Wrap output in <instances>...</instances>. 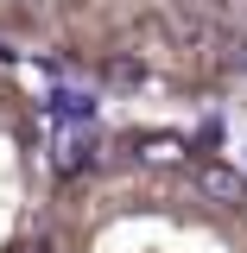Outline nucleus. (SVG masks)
<instances>
[{
    "mask_svg": "<svg viewBox=\"0 0 247 253\" xmlns=\"http://www.w3.org/2000/svg\"><path fill=\"white\" fill-rule=\"evenodd\" d=\"M51 177H57V158L45 139V108L26 95L6 44H0V253L32 247Z\"/></svg>",
    "mask_w": 247,
    "mask_h": 253,
    "instance_id": "obj_3",
    "label": "nucleus"
},
{
    "mask_svg": "<svg viewBox=\"0 0 247 253\" xmlns=\"http://www.w3.org/2000/svg\"><path fill=\"white\" fill-rule=\"evenodd\" d=\"M0 44H38L114 89L158 76H222L241 57L235 0H0Z\"/></svg>",
    "mask_w": 247,
    "mask_h": 253,
    "instance_id": "obj_2",
    "label": "nucleus"
},
{
    "mask_svg": "<svg viewBox=\"0 0 247 253\" xmlns=\"http://www.w3.org/2000/svg\"><path fill=\"white\" fill-rule=\"evenodd\" d=\"M26 253H247V171L178 133H114L57 158Z\"/></svg>",
    "mask_w": 247,
    "mask_h": 253,
    "instance_id": "obj_1",
    "label": "nucleus"
}]
</instances>
